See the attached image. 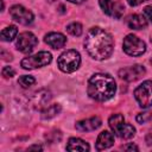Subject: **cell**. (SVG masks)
<instances>
[{"label":"cell","instance_id":"obj_14","mask_svg":"<svg viewBox=\"0 0 152 152\" xmlns=\"http://www.w3.org/2000/svg\"><path fill=\"white\" fill-rule=\"evenodd\" d=\"M89 145L80 138H70L66 145L68 151H89Z\"/></svg>","mask_w":152,"mask_h":152},{"label":"cell","instance_id":"obj_18","mask_svg":"<svg viewBox=\"0 0 152 152\" xmlns=\"http://www.w3.org/2000/svg\"><path fill=\"white\" fill-rule=\"evenodd\" d=\"M59 112H61V106L57 104V103H55V104H51V106H49L48 108H45L43 110L42 118L43 119H51V118L56 116Z\"/></svg>","mask_w":152,"mask_h":152},{"label":"cell","instance_id":"obj_7","mask_svg":"<svg viewBox=\"0 0 152 152\" xmlns=\"http://www.w3.org/2000/svg\"><path fill=\"white\" fill-rule=\"evenodd\" d=\"M38 44V39L37 37L32 33V32H23L18 36L17 42H15V46L19 51L24 52V53H30L34 46Z\"/></svg>","mask_w":152,"mask_h":152},{"label":"cell","instance_id":"obj_20","mask_svg":"<svg viewBox=\"0 0 152 152\" xmlns=\"http://www.w3.org/2000/svg\"><path fill=\"white\" fill-rule=\"evenodd\" d=\"M18 83H19L23 88H28V87H31V86H33V84L36 83V80H34L32 76L24 75V76H20V77H19Z\"/></svg>","mask_w":152,"mask_h":152},{"label":"cell","instance_id":"obj_3","mask_svg":"<svg viewBox=\"0 0 152 152\" xmlns=\"http://www.w3.org/2000/svg\"><path fill=\"white\" fill-rule=\"evenodd\" d=\"M57 64H58L59 70H62L63 72H66V74L74 72L80 68L81 55L78 53V51L74 49L66 50L58 57Z\"/></svg>","mask_w":152,"mask_h":152},{"label":"cell","instance_id":"obj_26","mask_svg":"<svg viewBox=\"0 0 152 152\" xmlns=\"http://www.w3.org/2000/svg\"><path fill=\"white\" fill-rule=\"evenodd\" d=\"M127 1H128V4H129L131 6H138V5L142 4V2L146 1V0H127Z\"/></svg>","mask_w":152,"mask_h":152},{"label":"cell","instance_id":"obj_21","mask_svg":"<svg viewBox=\"0 0 152 152\" xmlns=\"http://www.w3.org/2000/svg\"><path fill=\"white\" fill-rule=\"evenodd\" d=\"M99 4L102 8V11L108 14V15H112V12H113V2L112 0H99Z\"/></svg>","mask_w":152,"mask_h":152},{"label":"cell","instance_id":"obj_28","mask_svg":"<svg viewBox=\"0 0 152 152\" xmlns=\"http://www.w3.org/2000/svg\"><path fill=\"white\" fill-rule=\"evenodd\" d=\"M28 150H43V148H42V146L34 145V146H31V147H28Z\"/></svg>","mask_w":152,"mask_h":152},{"label":"cell","instance_id":"obj_10","mask_svg":"<svg viewBox=\"0 0 152 152\" xmlns=\"http://www.w3.org/2000/svg\"><path fill=\"white\" fill-rule=\"evenodd\" d=\"M101 124H102V121L99 116H93V118H89L86 120L77 121L75 125V128L80 132H91V131L97 129L101 126Z\"/></svg>","mask_w":152,"mask_h":152},{"label":"cell","instance_id":"obj_4","mask_svg":"<svg viewBox=\"0 0 152 152\" xmlns=\"http://www.w3.org/2000/svg\"><path fill=\"white\" fill-rule=\"evenodd\" d=\"M124 51L133 57L137 56H141L145 51H146V44L144 40H141L140 38H138L134 34H127L124 38Z\"/></svg>","mask_w":152,"mask_h":152},{"label":"cell","instance_id":"obj_17","mask_svg":"<svg viewBox=\"0 0 152 152\" xmlns=\"http://www.w3.org/2000/svg\"><path fill=\"white\" fill-rule=\"evenodd\" d=\"M125 122V118L122 114H113L109 120H108V124H109V127L112 128L113 132H115L122 124Z\"/></svg>","mask_w":152,"mask_h":152},{"label":"cell","instance_id":"obj_22","mask_svg":"<svg viewBox=\"0 0 152 152\" xmlns=\"http://www.w3.org/2000/svg\"><path fill=\"white\" fill-rule=\"evenodd\" d=\"M152 119V112H142L137 115V121L139 124H146Z\"/></svg>","mask_w":152,"mask_h":152},{"label":"cell","instance_id":"obj_6","mask_svg":"<svg viewBox=\"0 0 152 152\" xmlns=\"http://www.w3.org/2000/svg\"><path fill=\"white\" fill-rule=\"evenodd\" d=\"M134 97L139 106L142 108H148L152 106V81H144L134 90Z\"/></svg>","mask_w":152,"mask_h":152},{"label":"cell","instance_id":"obj_23","mask_svg":"<svg viewBox=\"0 0 152 152\" xmlns=\"http://www.w3.org/2000/svg\"><path fill=\"white\" fill-rule=\"evenodd\" d=\"M124 6L121 4H114L113 5V12H112V17L114 18H120L121 14L124 13Z\"/></svg>","mask_w":152,"mask_h":152},{"label":"cell","instance_id":"obj_12","mask_svg":"<svg viewBox=\"0 0 152 152\" xmlns=\"http://www.w3.org/2000/svg\"><path fill=\"white\" fill-rule=\"evenodd\" d=\"M114 144V135L113 133H110L109 131H102L97 139H96V150L97 151H102V150H106L108 147H110L112 145Z\"/></svg>","mask_w":152,"mask_h":152},{"label":"cell","instance_id":"obj_19","mask_svg":"<svg viewBox=\"0 0 152 152\" xmlns=\"http://www.w3.org/2000/svg\"><path fill=\"white\" fill-rule=\"evenodd\" d=\"M66 31H68V33H70L71 36L78 37V36L82 34L83 28H82V25H81L80 23L74 21V23H71V24H69V25L66 26Z\"/></svg>","mask_w":152,"mask_h":152},{"label":"cell","instance_id":"obj_2","mask_svg":"<svg viewBox=\"0 0 152 152\" xmlns=\"http://www.w3.org/2000/svg\"><path fill=\"white\" fill-rule=\"evenodd\" d=\"M88 95L95 101H107L116 93V83L108 74H95L88 81Z\"/></svg>","mask_w":152,"mask_h":152},{"label":"cell","instance_id":"obj_13","mask_svg":"<svg viewBox=\"0 0 152 152\" xmlns=\"http://www.w3.org/2000/svg\"><path fill=\"white\" fill-rule=\"evenodd\" d=\"M126 24L129 28H133V30H141V28H145L147 26V20L144 15L141 14H133V15H129L126 20Z\"/></svg>","mask_w":152,"mask_h":152},{"label":"cell","instance_id":"obj_8","mask_svg":"<svg viewBox=\"0 0 152 152\" xmlns=\"http://www.w3.org/2000/svg\"><path fill=\"white\" fill-rule=\"evenodd\" d=\"M10 14H11L13 20H15V21H18L19 24H23V25H30V24H32V21L34 19L33 13L30 10L21 6V5L12 6L11 10H10Z\"/></svg>","mask_w":152,"mask_h":152},{"label":"cell","instance_id":"obj_25","mask_svg":"<svg viewBox=\"0 0 152 152\" xmlns=\"http://www.w3.org/2000/svg\"><path fill=\"white\" fill-rule=\"evenodd\" d=\"M144 13H145V15L147 17V19H150V20L152 21V5L146 6V7L144 8Z\"/></svg>","mask_w":152,"mask_h":152},{"label":"cell","instance_id":"obj_29","mask_svg":"<svg viewBox=\"0 0 152 152\" xmlns=\"http://www.w3.org/2000/svg\"><path fill=\"white\" fill-rule=\"evenodd\" d=\"M68 1H70V2H72V4H82V2L86 1V0H68Z\"/></svg>","mask_w":152,"mask_h":152},{"label":"cell","instance_id":"obj_9","mask_svg":"<svg viewBox=\"0 0 152 152\" xmlns=\"http://www.w3.org/2000/svg\"><path fill=\"white\" fill-rule=\"evenodd\" d=\"M145 72H146V70L142 65L134 64V65L120 69L119 70V76H120V78H122L125 81L132 82V81H137V80L141 78L145 75Z\"/></svg>","mask_w":152,"mask_h":152},{"label":"cell","instance_id":"obj_27","mask_svg":"<svg viewBox=\"0 0 152 152\" xmlns=\"http://www.w3.org/2000/svg\"><path fill=\"white\" fill-rule=\"evenodd\" d=\"M124 148H125L126 151H133V150H134V151H138V150H139V148H138V146H135V145H133V144L127 145V146H125Z\"/></svg>","mask_w":152,"mask_h":152},{"label":"cell","instance_id":"obj_16","mask_svg":"<svg viewBox=\"0 0 152 152\" xmlns=\"http://www.w3.org/2000/svg\"><path fill=\"white\" fill-rule=\"evenodd\" d=\"M18 33V28L14 26V25H10L7 27H5L2 31H1V40L4 42H11L15 38Z\"/></svg>","mask_w":152,"mask_h":152},{"label":"cell","instance_id":"obj_30","mask_svg":"<svg viewBox=\"0 0 152 152\" xmlns=\"http://www.w3.org/2000/svg\"><path fill=\"white\" fill-rule=\"evenodd\" d=\"M151 42H152V38H151Z\"/></svg>","mask_w":152,"mask_h":152},{"label":"cell","instance_id":"obj_5","mask_svg":"<svg viewBox=\"0 0 152 152\" xmlns=\"http://www.w3.org/2000/svg\"><path fill=\"white\" fill-rule=\"evenodd\" d=\"M52 59V56L50 52L48 51H40L37 52L32 56L25 57L21 61V66L26 70H31V69H36V68H42L48 65Z\"/></svg>","mask_w":152,"mask_h":152},{"label":"cell","instance_id":"obj_11","mask_svg":"<svg viewBox=\"0 0 152 152\" xmlns=\"http://www.w3.org/2000/svg\"><path fill=\"white\" fill-rule=\"evenodd\" d=\"M44 40H45V43L48 45H50L53 49H61L66 43L65 36L62 34V33H59V32H50V33H48L45 36Z\"/></svg>","mask_w":152,"mask_h":152},{"label":"cell","instance_id":"obj_1","mask_svg":"<svg viewBox=\"0 0 152 152\" xmlns=\"http://www.w3.org/2000/svg\"><path fill=\"white\" fill-rule=\"evenodd\" d=\"M114 48L112 36L101 27H91L84 38V49L96 61H103L110 57Z\"/></svg>","mask_w":152,"mask_h":152},{"label":"cell","instance_id":"obj_15","mask_svg":"<svg viewBox=\"0 0 152 152\" xmlns=\"http://www.w3.org/2000/svg\"><path fill=\"white\" fill-rule=\"evenodd\" d=\"M114 133H115L119 138H121V139H131V138L134 137V134H135V128H134L132 125L124 122Z\"/></svg>","mask_w":152,"mask_h":152},{"label":"cell","instance_id":"obj_24","mask_svg":"<svg viewBox=\"0 0 152 152\" xmlns=\"http://www.w3.org/2000/svg\"><path fill=\"white\" fill-rule=\"evenodd\" d=\"M14 75H15V71H14V69H13L12 66H5V68L2 69V76L6 77V78L13 77Z\"/></svg>","mask_w":152,"mask_h":152}]
</instances>
